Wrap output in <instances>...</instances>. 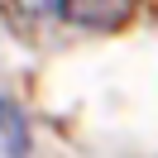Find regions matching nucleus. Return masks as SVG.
Segmentation results:
<instances>
[{
	"mask_svg": "<svg viewBox=\"0 0 158 158\" xmlns=\"http://www.w3.org/2000/svg\"><path fill=\"white\" fill-rule=\"evenodd\" d=\"M62 19L81 24V29H120L134 10V0H58Z\"/></svg>",
	"mask_w": 158,
	"mask_h": 158,
	"instance_id": "f257e3e1",
	"label": "nucleus"
},
{
	"mask_svg": "<svg viewBox=\"0 0 158 158\" xmlns=\"http://www.w3.org/2000/svg\"><path fill=\"white\" fill-rule=\"evenodd\" d=\"M0 134H5V153H10V158H24L29 134H24V120H19V110H15L10 101H0Z\"/></svg>",
	"mask_w": 158,
	"mask_h": 158,
	"instance_id": "f03ea898",
	"label": "nucleus"
}]
</instances>
